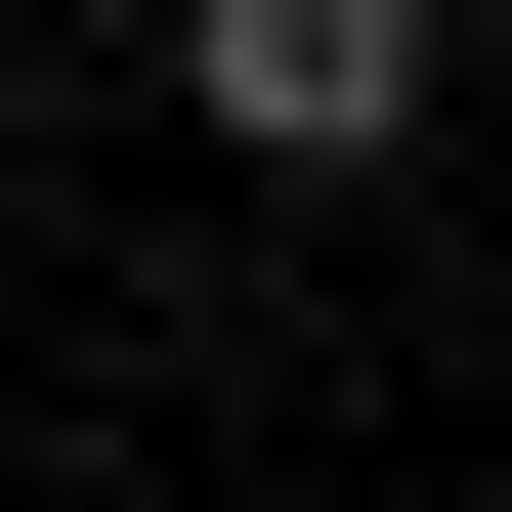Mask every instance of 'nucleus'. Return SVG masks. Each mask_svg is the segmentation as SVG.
Returning <instances> with one entry per match:
<instances>
[{
	"label": "nucleus",
	"mask_w": 512,
	"mask_h": 512,
	"mask_svg": "<svg viewBox=\"0 0 512 512\" xmlns=\"http://www.w3.org/2000/svg\"><path fill=\"white\" fill-rule=\"evenodd\" d=\"M171 86H214L256 171H384V128H427V0H171Z\"/></svg>",
	"instance_id": "obj_1"
}]
</instances>
